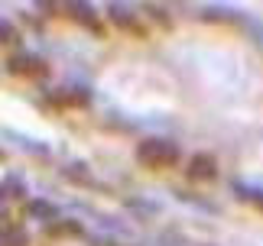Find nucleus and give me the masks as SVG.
Listing matches in <instances>:
<instances>
[{"instance_id":"f257e3e1","label":"nucleus","mask_w":263,"mask_h":246,"mask_svg":"<svg viewBox=\"0 0 263 246\" xmlns=\"http://www.w3.org/2000/svg\"><path fill=\"white\" fill-rule=\"evenodd\" d=\"M140 162H143V166H153V169H159V166H173V162H176V149L169 146V142L146 139L143 146H140Z\"/></svg>"},{"instance_id":"f03ea898","label":"nucleus","mask_w":263,"mask_h":246,"mask_svg":"<svg viewBox=\"0 0 263 246\" xmlns=\"http://www.w3.org/2000/svg\"><path fill=\"white\" fill-rule=\"evenodd\" d=\"M218 175V162L205 156V152H198V156H192L189 159V178H195V181H208V178H215Z\"/></svg>"},{"instance_id":"7ed1b4c3","label":"nucleus","mask_w":263,"mask_h":246,"mask_svg":"<svg viewBox=\"0 0 263 246\" xmlns=\"http://www.w3.org/2000/svg\"><path fill=\"white\" fill-rule=\"evenodd\" d=\"M0 243H4V246H26L29 237L23 230H16V227H7V230H0Z\"/></svg>"}]
</instances>
